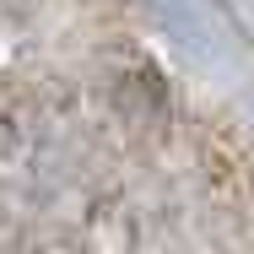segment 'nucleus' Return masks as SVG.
<instances>
[{"instance_id": "1", "label": "nucleus", "mask_w": 254, "mask_h": 254, "mask_svg": "<svg viewBox=\"0 0 254 254\" xmlns=\"http://www.w3.org/2000/svg\"><path fill=\"white\" fill-rule=\"evenodd\" d=\"M130 125L87 54L0 65V254H81L119 211Z\"/></svg>"}, {"instance_id": "2", "label": "nucleus", "mask_w": 254, "mask_h": 254, "mask_svg": "<svg viewBox=\"0 0 254 254\" xmlns=\"http://www.w3.org/2000/svg\"><path fill=\"white\" fill-rule=\"evenodd\" d=\"M125 254H244L254 205L238 157L216 125L173 108L125 168L119 190Z\"/></svg>"}, {"instance_id": "3", "label": "nucleus", "mask_w": 254, "mask_h": 254, "mask_svg": "<svg viewBox=\"0 0 254 254\" xmlns=\"http://www.w3.org/2000/svg\"><path fill=\"white\" fill-rule=\"evenodd\" d=\"M81 11V0H0V44L22 54H54L49 38Z\"/></svg>"}]
</instances>
